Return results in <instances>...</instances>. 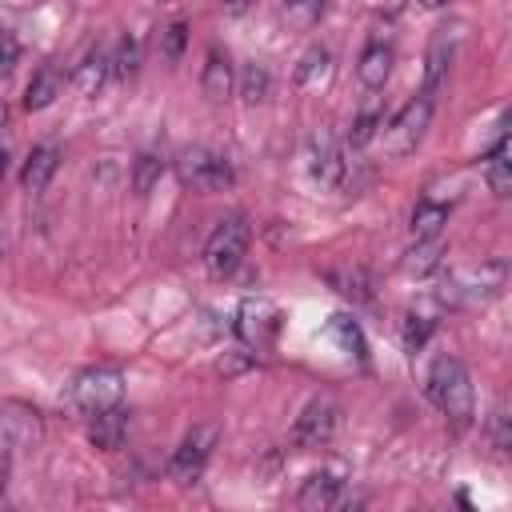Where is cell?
Wrapping results in <instances>:
<instances>
[{"mask_svg":"<svg viewBox=\"0 0 512 512\" xmlns=\"http://www.w3.org/2000/svg\"><path fill=\"white\" fill-rule=\"evenodd\" d=\"M424 392L452 420V428H468L472 424V380H468V368L456 356H436L432 360Z\"/></svg>","mask_w":512,"mask_h":512,"instance_id":"cell-1","label":"cell"},{"mask_svg":"<svg viewBox=\"0 0 512 512\" xmlns=\"http://www.w3.org/2000/svg\"><path fill=\"white\" fill-rule=\"evenodd\" d=\"M176 172H180V180H184L188 188H196V192H224V188L236 184L232 160H228L224 152L204 148V144L184 148V152L176 156Z\"/></svg>","mask_w":512,"mask_h":512,"instance_id":"cell-2","label":"cell"},{"mask_svg":"<svg viewBox=\"0 0 512 512\" xmlns=\"http://www.w3.org/2000/svg\"><path fill=\"white\" fill-rule=\"evenodd\" d=\"M428 124H432V96L420 92V96H412L388 124H380L384 152H388V156H408V152H416V144L424 140Z\"/></svg>","mask_w":512,"mask_h":512,"instance_id":"cell-3","label":"cell"},{"mask_svg":"<svg viewBox=\"0 0 512 512\" xmlns=\"http://www.w3.org/2000/svg\"><path fill=\"white\" fill-rule=\"evenodd\" d=\"M248 240H252L248 220H244V216H224V220L212 228L208 244H204V268H208L212 276H232V272L240 268L244 252H248Z\"/></svg>","mask_w":512,"mask_h":512,"instance_id":"cell-4","label":"cell"},{"mask_svg":"<svg viewBox=\"0 0 512 512\" xmlns=\"http://www.w3.org/2000/svg\"><path fill=\"white\" fill-rule=\"evenodd\" d=\"M504 280H508V268H504V260H484L480 268L456 272V276L444 284L440 300H444V304H452V308H460V304H484V300L500 296Z\"/></svg>","mask_w":512,"mask_h":512,"instance_id":"cell-5","label":"cell"},{"mask_svg":"<svg viewBox=\"0 0 512 512\" xmlns=\"http://www.w3.org/2000/svg\"><path fill=\"white\" fill-rule=\"evenodd\" d=\"M120 396H124V372L112 368V364L84 368V372L72 380V404H76L84 416L120 404Z\"/></svg>","mask_w":512,"mask_h":512,"instance_id":"cell-6","label":"cell"},{"mask_svg":"<svg viewBox=\"0 0 512 512\" xmlns=\"http://www.w3.org/2000/svg\"><path fill=\"white\" fill-rule=\"evenodd\" d=\"M212 448H216V424H196L184 440H180V448L172 452V460H168V480H176V484H196L200 480V472H204V464H208V456H212Z\"/></svg>","mask_w":512,"mask_h":512,"instance_id":"cell-7","label":"cell"},{"mask_svg":"<svg viewBox=\"0 0 512 512\" xmlns=\"http://www.w3.org/2000/svg\"><path fill=\"white\" fill-rule=\"evenodd\" d=\"M280 332V308L268 296H248L236 312V336L248 348H268Z\"/></svg>","mask_w":512,"mask_h":512,"instance_id":"cell-8","label":"cell"},{"mask_svg":"<svg viewBox=\"0 0 512 512\" xmlns=\"http://www.w3.org/2000/svg\"><path fill=\"white\" fill-rule=\"evenodd\" d=\"M336 420H340L336 400H332V396H316V400L300 412V420H296V428H292V440H296L300 448H324V444L332 440V432H336Z\"/></svg>","mask_w":512,"mask_h":512,"instance_id":"cell-9","label":"cell"},{"mask_svg":"<svg viewBox=\"0 0 512 512\" xmlns=\"http://www.w3.org/2000/svg\"><path fill=\"white\" fill-rule=\"evenodd\" d=\"M392 60H396V52H392L388 40H368L364 52H360V60H356V76H360V84H364L368 92L384 88L388 76H392Z\"/></svg>","mask_w":512,"mask_h":512,"instance_id":"cell-10","label":"cell"},{"mask_svg":"<svg viewBox=\"0 0 512 512\" xmlns=\"http://www.w3.org/2000/svg\"><path fill=\"white\" fill-rule=\"evenodd\" d=\"M124 436H128V412H124L120 404L100 408V412L88 416V440H92L100 452H116V448L124 444Z\"/></svg>","mask_w":512,"mask_h":512,"instance_id":"cell-11","label":"cell"},{"mask_svg":"<svg viewBox=\"0 0 512 512\" xmlns=\"http://www.w3.org/2000/svg\"><path fill=\"white\" fill-rule=\"evenodd\" d=\"M200 88H204V96H208L212 104H224V100L236 92V68H232V60H228V52H220V48L208 52Z\"/></svg>","mask_w":512,"mask_h":512,"instance_id":"cell-12","label":"cell"},{"mask_svg":"<svg viewBox=\"0 0 512 512\" xmlns=\"http://www.w3.org/2000/svg\"><path fill=\"white\" fill-rule=\"evenodd\" d=\"M308 168H312V180L320 188H336L344 180V156L336 148L332 136H316L312 140V156H308Z\"/></svg>","mask_w":512,"mask_h":512,"instance_id":"cell-13","label":"cell"},{"mask_svg":"<svg viewBox=\"0 0 512 512\" xmlns=\"http://www.w3.org/2000/svg\"><path fill=\"white\" fill-rule=\"evenodd\" d=\"M340 488H344L340 472H312V476L300 484L296 504H300L304 512H324V508H332V504L340 500Z\"/></svg>","mask_w":512,"mask_h":512,"instance_id":"cell-14","label":"cell"},{"mask_svg":"<svg viewBox=\"0 0 512 512\" xmlns=\"http://www.w3.org/2000/svg\"><path fill=\"white\" fill-rule=\"evenodd\" d=\"M28 416L32 412H24V416H0V500H4L8 480H12V452H16V444L28 440V432H36V424L28 428Z\"/></svg>","mask_w":512,"mask_h":512,"instance_id":"cell-15","label":"cell"},{"mask_svg":"<svg viewBox=\"0 0 512 512\" xmlns=\"http://www.w3.org/2000/svg\"><path fill=\"white\" fill-rule=\"evenodd\" d=\"M56 168H60V148H56V144H40V148L28 152L24 172H20V184H24L28 192H44L48 180L56 176Z\"/></svg>","mask_w":512,"mask_h":512,"instance_id":"cell-16","label":"cell"},{"mask_svg":"<svg viewBox=\"0 0 512 512\" xmlns=\"http://www.w3.org/2000/svg\"><path fill=\"white\" fill-rule=\"evenodd\" d=\"M108 72H112V56H108V48H104V44H92V48L84 52V60L76 64L72 84H76L84 96H92V92L108 80Z\"/></svg>","mask_w":512,"mask_h":512,"instance_id":"cell-17","label":"cell"},{"mask_svg":"<svg viewBox=\"0 0 512 512\" xmlns=\"http://www.w3.org/2000/svg\"><path fill=\"white\" fill-rule=\"evenodd\" d=\"M332 80V56H328V48H308L304 56H300V64H296V84L304 88V92H316V88H324Z\"/></svg>","mask_w":512,"mask_h":512,"instance_id":"cell-18","label":"cell"},{"mask_svg":"<svg viewBox=\"0 0 512 512\" xmlns=\"http://www.w3.org/2000/svg\"><path fill=\"white\" fill-rule=\"evenodd\" d=\"M60 88H64L60 72H56L52 64H44V68L28 80V88H24V108H28V112H44V108L60 96Z\"/></svg>","mask_w":512,"mask_h":512,"instance_id":"cell-19","label":"cell"},{"mask_svg":"<svg viewBox=\"0 0 512 512\" xmlns=\"http://www.w3.org/2000/svg\"><path fill=\"white\" fill-rule=\"evenodd\" d=\"M440 264H444V244H440V236L416 240V244L408 248V256L400 260V268H404L408 276H432Z\"/></svg>","mask_w":512,"mask_h":512,"instance_id":"cell-20","label":"cell"},{"mask_svg":"<svg viewBox=\"0 0 512 512\" xmlns=\"http://www.w3.org/2000/svg\"><path fill=\"white\" fill-rule=\"evenodd\" d=\"M488 188L492 196H508L512 192V160H508V132H500L496 148L488 152Z\"/></svg>","mask_w":512,"mask_h":512,"instance_id":"cell-21","label":"cell"},{"mask_svg":"<svg viewBox=\"0 0 512 512\" xmlns=\"http://www.w3.org/2000/svg\"><path fill=\"white\" fill-rule=\"evenodd\" d=\"M448 224V204H440V200H420L416 208H412V236L416 240H428V236H440V228Z\"/></svg>","mask_w":512,"mask_h":512,"instance_id":"cell-22","label":"cell"},{"mask_svg":"<svg viewBox=\"0 0 512 512\" xmlns=\"http://www.w3.org/2000/svg\"><path fill=\"white\" fill-rule=\"evenodd\" d=\"M328 280H332V288H336L340 296H348V300H368V296H372V280H368V272H364L360 264L332 268Z\"/></svg>","mask_w":512,"mask_h":512,"instance_id":"cell-23","label":"cell"},{"mask_svg":"<svg viewBox=\"0 0 512 512\" xmlns=\"http://www.w3.org/2000/svg\"><path fill=\"white\" fill-rule=\"evenodd\" d=\"M448 64H452V44H448L444 36H436V40H432V48H428V68H424V88H420V92L436 96V88L444 84Z\"/></svg>","mask_w":512,"mask_h":512,"instance_id":"cell-24","label":"cell"},{"mask_svg":"<svg viewBox=\"0 0 512 512\" xmlns=\"http://www.w3.org/2000/svg\"><path fill=\"white\" fill-rule=\"evenodd\" d=\"M160 176H164V156L140 152V156L132 160V192H136V196H148V192L160 184Z\"/></svg>","mask_w":512,"mask_h":512,"instance_id":"cell-25","label":"cell"},{"mask_svg":"<svg viewBox=\"0 0 512 512\" xmlns=\"http://www.w3.org/2000/svg\"><path fill=\"white\" fill-rule=\"evenodd\" d=\"M328 336H332L348 356L364 360V332H360V324H356L352 316H332V320H328Z\"/></svg>","mask_w":512,"mask_h":512,"instance_id":"cell-26","label":"cell"},{"mask_svg":"<svg viewBox=\"0 0 512 512\" xmlns=\"http://www.w3.org/2000/svg\"><path fill=\"white\" fill-rule=\"evenodd\" d=\"M380 124H384V112H380V104L372 100V104L360 108V116L352 120V128H348V144H352V148H364V144L380 132Z\"/></svg>","mask_w":512,"mask_h":512,"instance_id":"cell-27","label":"cell"},{"mask_svg":"<svg viewBox=\"0 0 512 512\" xmlns=\"http://www.w3.org/2000/svg\"><path fill=\"white\" fill-rule=\"evenodd\" d=\"M268 92H272V76H268V68H264V64H248L244 76H240V96H244L248 104H264Z\"/></svg>","mask_w":512,"mask_h":512,"instance_id":"cell-28","label":"cell"},{"mask_svg":"<svg viewBox=\"0 0 512 512\" xmlns=\"http://www.w3.org/2000/svg\"><path fill=\"white\" fill-rule=\"evenodd\" d=\"M324 8H328V0H284V20L304 32L324 16Z\"/></svg>","mask_w":512,"mask_h":512,"instance_id":"cell-29","label":"cell"},{"mask_svg":"<svg viewBox=\"0 0 512 512\" xmlns=\"http://www.w3.org/2000/svg\"><path fill=\"white\" fill-rule=\"evenodd\" d=\"M136 68H140V40L136 36H124L120 48H116V56H112V72L120 80H128V76H136Z\"/></svg>","mask_w":512,"mask_h":512,"instance_id":"cell-30","label":"cell"},{"mask_svg":"<svg viewBox=\"0 0 512 512\" xmlns=\"http://www.w3.org/2000/svg\"><path fill=\"white\" fill-rule=\"evenodd\" d=\"M428 336H432V320L408 312V316H404V348H408V352H420V348L428 344Z\"/></svg>","mask_w":512,"mask_h":512,"instance_id":"cell-31","label":"cell"},{"mask_svg":"<svg viewBox=\"0 0 512 512\" xmlns=\"http://www.w3.org/2000/svg\"><path fill=\"white\" fill-rule=\"evenodd\" d=\"M16 64H20V40L16 32H0V72L8 76Z\"/></svg>","mask_w":512,"mask_h":512,"instance_id":"cell-32","label":"cell"},{"mask_svg":"<svg viewBox=\"0 0 512 512\" xmlns=\"http://www.w3.org/2000/svg\"><path fill=\"white\" fill-rule=\"evenodd\" d=\"M184 36H188V24H184V20L168 24V32H164V56H168V60H176V56H180V48H184Z\"/></svg>","mask_w":512,"mask_h":512,"instance_id":"cell-33","label":"cell"},{"mask_svg":"<svg viewBox=\"0 0 512 512\" xmlns=\"http://www.w3.org/2000/svg\"><path fill=\"white\" fill-rule=\"evenodd\" d=\"M248 8H252V0H228V4H224L228 16H240V12H248Z\"/></svg>","mask_w":512,"mask_h":512,"instance_id":"cell-34","label":"cell"},{"mask_svg":"<svg viewBox=\"0 0 512 512\" xmlns=\"http://www.w3.org/2000/svg\"><path fill=\"white\" fill-rule=\"evenodd\" d=\"M4 128H8V104L0 100V136H4Z\"/></svg>","mask_w":512,"mask_h":512,"instance_id":"cell-35","label":"cell"},{"mask_svg":"<svg viewBox=\"0 0 512 512\" xmlns=\"http://www.w3.org/2000/svg\"><path fill=\"white\" fill-rule=\"evenodd\" d=\"M4 172H8V148L0 144V180H4Z\"/></svg>","mask_w":512,"mask_h":512,"instance_id":"cell-36","label":"cell"},{"mask_svg":"<svg viewBox=\"0 0 512 512\" xmlns=\"http://www.w3.org/2000/svg\"><path fill=\"white\" fill-rule=\"evenodd\" d=\"M444 4H452V0H420V8H444Z\"/></svg>","mask_w":512,"mask_h":512,"instance_id":"cell-37","label":"cell"},{"mask_svg":"<svg viewBox=\"0 0 512 512\" xmlns=\"http://www.w3.org/2000/svg\"><path fill=\"white\" fill-rule=\"evenodd\" d=\"M0 260H4V236H0Z\"/></svg>","mask_w":512,"mask_h":512,"instance_id":"cell-38","label":"cell"},{"mask_svg":"<svg viewBox=\"0 0 512 512\" xmlns=\"http://www.w3.org/2000/svg\"><path fill=\"white\" fill-rule=\"evenodd\" d=\"M172 4H180V0H172Z\"/></svg>","mask_w":512,"mask_h":512,"instance_id":"cell-39","label":"cell"}]
</instances>
